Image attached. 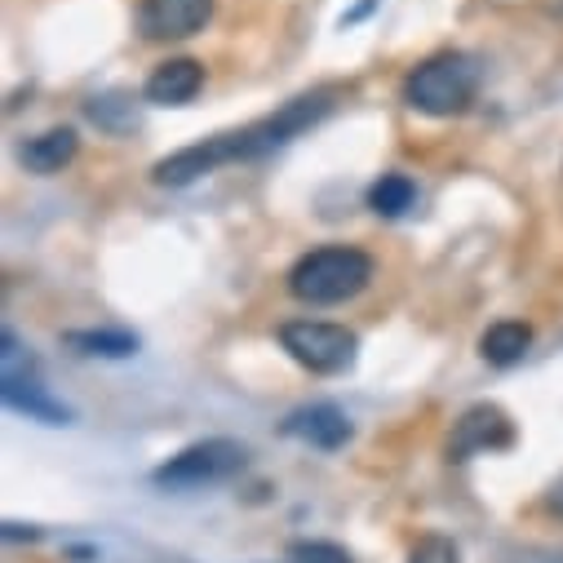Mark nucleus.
Listing matches in <instances>:
<instances>
[{"instance_id": "17", "label": "nucleus", "mask_w": 563, "mask_h": 563, "mask_svg": "<svg viewBox=\"0 0 563 563\" xmlns=\"http://www.w3.org/2000/svg\"><path fill=\"white\" fill-rule=\"evenodd\" d=\"M23 537L36 541L41 532H36V528H23V523H5V541H23Z\"/></svg>"}, {"instance_id": "16", "label": "nucleus", "mask_w": 563, "mask_h": 563, "mask_svg": "<svg viewBox=\"0 0 563 563\" xmlns=\"http://www.w3.org/2000/svg\"><path fill=\"white\" fill-rule=\"evenodd\" d=\"M294 563H355L342 545H333V541H294Z\"/></svg>"}, {"instance_id": "2", "label": "nucleus", "mask_w": 563, "mask_h": 563, "mask_svg": "<svg viewBox=\"0 0 563 563\" xmlns=\"http://www.w3.org/2000/svg\"><path fill=\"white\" fill-rule=\"evenodd\" d=\"M373 279V257L351 249V244H324L311 249L307 257H298V266L289 271V294L307 307H338L346 298H355L360 289H368Z\"/></svg>"}, {"instance_id": "14", "label": "nucleus", "mask_w": 563, "mask_h": 563, "mask_svg": "<svg viewBox=\"0 0 563 563\" xmlns=\"http://www.w3.org/2000/svg\"><path fill=\"white\" fill-rule=\"evenodd\" d=\"M412 200H417V187H412V178H404V174H382V178L368 187V209H373L377 218H404V213L412 209Z\"/></svg>"}, {"instance_id": "13", "label": "nucleus", "mask_w": 563, "mask_h": 563, "mask_svg": "<svg viewBox=\"0 0 563 563\" xmlns=\"http://www.w3.org/2000/svg\"><path fill=\"white\" fill-rule=\"evenodd\" d=\"M63 342L80 355H93V360H129L137 351V338L124 329H76Z\"/></svg>"}, {"instance_id": "3", "label": "nucleus", "mask_w": 563, "mask_h": 563, "mask_svg": "<svg viewBox=\"0 0 563 563\" xmlns=\"http://www.w3.org/2000/svg\"><path fill=\"white\" fill-rule=\"evenodd\" d=\"M479 67L471 54H435L404 80V102L421 115H462L475 102Z\"/></svg>"}, {"instance_id": "1", "label": "nucleus", "mask_w": 563, "mask_h": 563, "mask_svg": "<svg viewBox=\"0 0 563 563\" xmlns=\"http://www.w3.org/2000/svg\"><path fill=\"white\" fill-rule=\"evenodd\" d=\"M329 111H333V93H324V89L320 93H302V98L285 102L275 115H266L257 124H244V129H231V133H213L196 147H183V152L165 156L152 169V178L161 187H187V183H196V178H205V174H213L222 165L271 156L279 147H289L294 137H302L311 124H320Z\"/></svg>"}, {"instance_id": "9", "label": "nucleus", "mask_w": 563, "mask_h": 563, "mask_svg": "<svg viewBox=\"0 0 563 563\" xmlns=\"http://www.w3.org/2000/svg\"><path fill=\"white\" fill-rule=\"evenodd\" d=\"M205 89V67L196 58H169L147 76V102L156 107H187Z\"/></svg>"}, {"instance_id": "11", "label": "nucleus", "mask_w": 563, "mask_h": 563, "mask_svg": "<svg viewBox=\"0 0 563 563\" xmlns=\"http://www.w3.org/2000/svg\"><path fill=\"white\" fill-rule=\"evenodd\" d=\"M80 152V137L76 129H45L41 137H32V143H23L19 161L32 169V174H58L63 165H71Z\"/></svg>"}, {"instance_id": "10", "label": "nucleus", "mask_w": 563, "mask_h": 563, "mask_svg": "<svg viewBox=\"0 0 563 563\" xmlns=\"http://www.w3.org/2000/svg\"><path fill=\"white\" fill-rule=\"evenodd\" d=\"M0 395H5V404L14 408V412H23V417H32V421H45V427H67L71 421V408L67 404H58L36 377H27V373H5V386H0Z\"/></svg>"}, {"instance_id": "5", "label": "nucleus", "mask_w": 563, "mask_h": 563, "mask_svg": "<svg viewBox=\"0 0 563 563\" xmlns=\"http://www.w3.org/2000/svg\"><path fill=\"white\" fill-rule=\"evenodd\" d=\"M279 346H285L302 368L320 373V377H338L355 364L360 355V338L342 324H324V320H289L279 329Z\"/></svg>"}, {"instance_id": "7", "label": "nucleus", "mask_w": 563, "mask_h": 563, "mask_svg": "<svg viewBox=\"0 0 563 563\" xmlns=\"http://www.w3.org/2000/svg\"><path fill=\"white\" fill-rule=\"evenodd\" d=\"M515 440L510 431V417L497 408V404H475L462 412V421L453 427V440H449V457L453 462H471L479 453H493V449H506Z\"/></svg>"}, {"instance_id": "8", "label": "nucleus", "mask_w": 563, "mask_h": 563, "mask_svg": "<svg viewBox=\"0 0 563 563\" xmlns=\"http://www.w3.org/2000/svg\"><path fill=\"white\" fill-rule=\"evenodd\" d=\"M285 435L307 440L311 449L333 453V449H342V444L351 440V421H346V412H342L338 404H307V408L289 412Z\"/></svg>"}, {"instance_id": "18", "label": "nucleus", "mask_w": 563, "mask_h": 563, "mask_svg": "<svg viewBox=\"0 0 563 563\" xmlns=\"http://www.w3.org/2000/svg\"><path fill=\"white\" fill-rule=\"evenodd\" d=\"M550 506H554V515H559V519H563V479H559V484H554V493H550Z\"/></svg>"}, {"instance_id": "6", "label": "nucleus", "mask_w": 563, "mask_h": 563, "mask_svg": "<svg viewBox=\"0 0 563 563\" xmlns=\"http://www.w3.org/2000/svg\"><path fill=\"white\" fill-rule=\"evenodd\" d=\"M213 19V0H143L137 32L147 41H187Z\"/></svg>"}, {"instance_id": "12", "label": "nucleus", "mask_w": 563, "mask_h": 563, "mask_svg": "<svg viewBox=\"0 0 563 563\" xmlns=\"http://www.w3.org/2000/svg\"><path fill=\"white\" fill-rule=\"evenodd\" d=\"M528 346H532V329H528L523 320H501V324H493V329L479 338V355H484L488 364H497V368L519 364V360L528 355Z\"/></svg>"}, {"instance_id": "15", "label": "nucleus", "mask_w": 563, "mask_h": 563, "mask_svg": "<svg viewBox=\"0 0 563 563\" xmlns=\"http://www.w3.org/2000/svg\"><path fill=\"white\" fill-rule=\"evenodd\" d=\"M408 563H462V550L453 545V537L444 532H427L412 550H408Z\"/></svg>"}, {"instance_id": "4", "label": "nucleus", "mask_w": 563, "mask_h": 563, "mask_svg": "<svg viewBox=\"0 0 563 563\" xmlns=\"http://www.w3.org/2000/svg\"><path fill=\"white\" fill-rule=\"evenodd\" d=\"M244 462H249L244 444H235V440H200V444L183 449L178 457H169L152 479L165 493H196V488H209V484H227L231 475L244 471Z\"/></svg>"}]
</instances>
